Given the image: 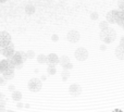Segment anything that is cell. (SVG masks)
<instances>
[{"instance_id": "obj_16", "label": "cell", "mask_w": 124, "mask_h": 112, "mask_svg": "<svg viewBox=\"0 0 124 112\" xmlns=\"http://www.w3.org/2000/svg\"><path fill=\"white\" fill-rule=\"evenodd\" d=\"M116 24H118L120 27L124 24V11L123 10H120V12H119V19H118Z\"/></svg>"}, {"instance_id": "obj_13", "label": "cell", "mask_w": 124, "mask_h": 112, "mask_svg": "<svg viewBox=\"0 0 124 112\" xmlns=\"http://www.w3.org/2000/svg\"><path fill=\"white\" fill-rule=\"evenodd\" d=\"M116 57L119 59V60H124V46H120L119 45L118 47L116 48Z\"/></svg>"}, {"instance_id": "obj_9", "label": "cell", "mask_w": 124, "mask_h": 112, "mask_svg": "<svg viewBox=\"0 0 124 112\" xmlns=\"http://www.w3.org/2000/svg\"><path fill=\"white\" fill-rule=\"evenodd\" d=\"M66 39H68L70 43L75 44V43H77V41L81 39V34H79L77 30H70V32L68 33V35H66Z\"/></svg>"}, {"instance_id": "obj_2", "label": "cell", "mask_w": 124, "mask_h": 112, "mask_svg": "<svg viewBox=\"0 0 124 112\" xmlns=\"http://www.w3.org/2000/svg\"><path fill=\"white\" fill-rule=\"evenodd\" d=\"M25 60H26V56H25V52H23V51H16L13 54L12 58H11V61L15 65V67H21L25 62Z\"/></svg>"}, {"instance_id": "obj_1", "label": "cell", "mask_w": 124, "mask_h": 112, "mask_svg": "<svg viewBox=\"0 0 124 112\" xmlns=\"http://www.w3.org/2000/svg\"><path fill=\"white\" fill-rule=\"evenodd\" d=\"M100 39L103 44L108 45V44H112L116 39V33L113 28L108 27L106 30L100 32Z\"/></svg>"}, {"instance_id": "obj_25", "label": "cell", "mask_w": 124, "mask_h": 112, "mask_svg": "<svg viewBox=\"0 0 124 112\" xmlns=\"http://www.w3.org/2000/svg\"><path fill=\"white\" fill-rule=\"evenodd\" d=\"M98 16H99V14L97 12H92L90 13V19L92 20H97L98 19Z\"/></svg>"}, {"instance_id": "obj_5", "label": "cell", "mask_w": 124, "mask_h": 112, "mask_svg": "<svg viewBox=\"0 0 124 112\" xmlns=\"http://www.w3.org/2000/svg\"><path fill=\"white\" fill-rule=\"evenodd\" d=\"M74 57L77 61H85L88 58V50L84 47H79L75 50Z\"/></svg>"}, {"instance_id": "obj_17", "label": "cell", "mask_w": 124, "mask_h": 112, "mask_svg": "<svg viewBox=\"0 0 124 112\" xmlns=\"http://www.w3.org/2000/svg\"><path fill=\"white\" fill-rule=\"evenodd\" d=\"M47 72L49 75H54L57 73V69H56V65H51V64H48L47 67Z\"/></svg>"}, {"instance_id": "obj_19", "label": "cell", "mask_w": 124, "mask_h": 112, "mask_svg": "<svg viewBox=\"0 0 124 112\" xmlns=\"http://www.w3.org/2000/svg\"><path fill=\"white\" fill-rule=\"evenodd\" d=\"M25 12L27 13V14H33V13L35 12V7L32 6V4H27V6L25 7Z\"/></svg>"}, {"instance_id": "obj_28", "label": "cell", "mask_w": 124, "mask_h": 112, "mask_svg": "<svg viewBox=\"0 0 124 112\" xmlns=\"http://www.w3.org/2000/svg\"><path fill=\"white\" fill-rule=\"evenodd\" d=\"M4 81H6V80H4L3 77H0V85H1V84H3V83H4Z\"/></svg>"}, {"instance_id": "obj_4", "label": "cell", "mask_w": 124, "mask_h": 112, "mask_svg": "<svg viewBox=\"0 0 124 112\" xmlns=\"http://www.w3.org/2000/svg\"><path fill=\"white\" fill-rule=\"evenodd\" d=\"M0 53H1L6 59H11L13 57V54L15 53L13 44H10V45L6 46V47H1L0 48Z\"/></svg>"}, {"instance_id": "obj_11", "label": "cell", "mask_w": 124, "mask_h": 112, "mask_svg": "<svg viewBox=\"0 0 124 112\" xmlns=\"http://www.w3.org/2000/svg\"><path fill=\"white\" fill-rule=\"evenodd\" d=\"M69 91L72 96L76 97V96H79L82 94V87L77 84H72L70 87H69Z\"/></svg>"}, {"instance_id": "obj_6", "label": "cell", "mask_w": 124, "mask_h": 112, "mask_svg": "<svg viewBox=\"0 0 124 112\" xmlns=\"http://www.w3.org/2000/svg\"><path fill=\"white\" fill-rule=\"evenodd\" d=\"M15 65L11 61V59H4V60L0 61V73H4V72L9 71V70H14Z\"/></svg>"}, {"instance_id": "obj_31", "label": "cell", "mask_w": 124, "mask_h": 112, "mask_svg": "<svg viewBox=\"0 0 124 112\" xmlns=\"http://www.w3.org/2000/svg\"><path fill=\"white\" fill-rule=\"evenodd\" d=\"M100 48H101V49H102V50H105V49H106V46H101Z\"/></svg>"}, {"instance_id": "obj_20", "label": "cell", "mask_w": 124, "mask_h": 112, "mask_svg": "<svg viewBox=\"0 0 124 112\" xmlns=\"http://www.w3.org/2000/svg\"><path fill=\"white\" fill-rule=\"evenodd\" d=\"M61 77H62V81H66L69 77H70V71L68 70H63L61 73Z\"/></svg>"}, {"instance_id": "obj_18", "label": "cell", "mask_w": 124, "mask_h": 112, "mask_svg": "<svg viewBox=\"0 0 124 112\" xmlns=\"http://www.w3.org/2000/svg\"><path fill=\"white\" fill-rule=\"evenodd\" d=\"M37 61H38V63H40V64L47 63V56H45V54H39V56L37 57Z\"/></svg>"}, {"instance_id": "obj_29", "label": "cell", "mask_w": 124, "mask_h": 112, "mask_svg": "<svg viewBox=\"0 0 124 112\" xmlns=\"http://www.w3.org/2000/svg\"><path fill=\"white\" fill-rule=\"evenodd\" d=\"M3 99H4L3 95H2V93H0V100H3Z\"/></svg>"}, {"instance_id": "obj_7", "label": "cell", "mask_w": 124, "mask_h": 112, "mask_svg": "<svg viewBox=\"0 0 124 112\" xmlns=\"http://www.w3.org/2000/svg\"><path fill=\"white\" fill-rule=\"evenodd\" d=\"M12 44V38H11V35L9 34L6 30H2L0 32V48L1 47H6V46Z\"/></svg>"}, {"instance_id": "obj_15", "label": "cell", "mask_w": 124, "mask_h": 112, "mask_svg": "<svg viewBox=\"0 0 124 112\" xmlns=\"http://www.w3.org/2000/svg\"><path fill=\"white\" fill-rule=\"evenodd\" d=\"M22 93L21 91H17V90H15V91H13L12 93V99L14 100V101H20V100L22 99Z\"/></svg>"}, {"instance_id": "obj_33", "label": "cell", "mask_w": 124, "mask_h": 112, "mask_svg": "<svg viewBox=\"0 0 124 112\" xmlns=\"http://www.w3.org/2000/svg\"><path fill=\"white\" fill-rule=\"evenodd\" d=\"M121 27H122V30H124V24H123V25H122V26H121Z\"/></svg>"}, {"instance_id": "obj_3", "label": "cell", "mask_w": 124, "mask_h": 112, "mask_svg": "<svg viewBox=\"0 0 124 112\" xmlns=\"http://www.w3.org/2000/svg\"><path fill=\"white\" fill-rule=\"evenodd\" d=\"M27 87L31 91L37 93V91L41 90V88H43V83H41V81L38 80V78H32V80H30V82H28Z\"/></svg>"}, {"instance_id": "obj_26", "label": "cell", "mask_w": 124, "mask_h": 112, "mask_svg": "<svg viewBox=\"0 0 124 112\" xmlns=\"http://www.w3.org/2000/svg\"><path fill=\"white\" fill-rule=\"evenodd\" d=\"M119 45H120V46H124V36H122L120 38V43H119Z\"/></svg>"}, {"instance_id": "obj_27", "label": "cell", "mask_w": 124, "mask_h": 112, "mask_svg": "<svg viewBox=\"0 0 124 112\" xmlns=\"http://www.w3.org/2000/svg\"><path fill=\"white\" fill-rule=\"evenodd\" d=\"M111 112H124L122 109H119V108H116V109H113Z\"/></svg>"}, {"instance_id": "obj_10", "label": "cell", "mask_w": 124, "mask_h": 112, "mask_svg": "<svg viewBox=\"0 0 124 112\" xmlns=\"http://www.w3.org/2000/svg\"><path fill=\"white\" fill-rule=\"evenodd\" d=\"M59 63H60V65L63 67V70H68V71H70L71 69H73L72 62H71L70 58H69V57H66V56H62L60 58Z\"/></svg>"}, {"instance_id": "obj_24", "label": "cell", "mask_w": 124, "mask_h": 112, "mask_svg": "<svg viewBox=\"0 0 124 112\" xmlns=\"http://www.w3.org/2000/svg\"><path fill=\"white\" fill-rule=\"evenodd\" d=\"M118 7H119V10H123L124 9V0H119Z\"/></svg>"}, {"instance_id": "obj_12", "label": "cell", "mask_w": 124, "mask_h": 112, "mask_svg": "<svg viewBox=\"0 0 124 112\" xmlns=\"http://www.w3.org/2000/svg\"><path fill=\"white\" fill-rule=\"evenodd\" d=\"M60 61V58L58 57V54L56 53H49L47 56V63L51 65H57Z\"/></svg>"}, {"instance_id": "obj_23", "label": "cell", "mask_w": 124, "mask_h": 112, "mask_svg": "<svg viewBox=\"0 0 124 112\" xmlns=\"http://www.w3.org/2000/svg\"><path fill=\"white\" fill-rule=\"evenodd\" d=\"M25 56H26V59H31V58H34L35 53H34V51H32V50H30V51L25 52Z\"/></svg>"}, {"instance_id": "obj_22", "label": "cell", "mask_w": 124, "mask_h": 112, "mask_svg": "<svg viewBox=\"0 0 124 112\" xmlns=\"http://www.w3.org/2000/svg\"><path fill=\"white\" fill-rule=\"evenodd\" d=\"M0 112H6V100H0Z\"/></svg>"}, {"instance_id": "obj_21", "label": "cell", "mask_w": 124, "mask_h": 112, "mask_svg": "<svg viewBox=\"0 0 124 112\" xmlns=\"http://www.w3.org/2000/svg\"><path fill=\"white\" fill-rule=\"evenodd\" d=\"M109 27V23H108L107 21H101L100 23H99V28H100L101 30H106V28Z\"/></svg>"}, {"instance_id": "obj_14", "label": "cell", "mask_w": 124, "mask_h": 112, "mask_svg": "<svg viewBox=\"0 0 124 112\" xmlns=\"http://www.w3.org/2000/svg\"><path fill=\"white\" fill-rule=\"evenodd\" d=\"M2 75H3L4 80H12L14 77V70H9V71L2 73Z\"/></svg>"}, {"instance_id": "obj_8", "label": "cell", "mask_w": 124, "mask_h": 112, "mask_svg": "<svg viewBox=\"0 0 124 112\" xmlns=\"http://www.w3.org/2000/svg\"><path fill=\"white\" fill-rule=\"evenodd\" d=\"M119 12L120 10H111L107 13L106 15V21L108 22L109 24H116L119 19Z\"/></svg>"}, {"instance_id": "obj_32", "label": "cell", "mask_w": 124, "mask_h": 112, "mask_svg": "<svg viewBox=\"0 0 124 112\" xmlns=\"http://www.w3.org/2000/svg\"><path fill=\"white\" fill-rule=\"evenodd\" d=\"M6 112H15V111H13V110H8V111H6Z\"/></svg>"}, {"instance_id": "obj_30", "label": "cell", "mask_w": 124, "mask_h": 112, "mask_svg": "<svg viewBox=\"0 0 124 112\" xmlns=\"http://www.w3.org/2000/svg\"><path fill=\"white\" fill-rule=\"evenodd\" d=\"M6 1H7V0H0V3H4Z\"/></svg>"}]
</instances>
